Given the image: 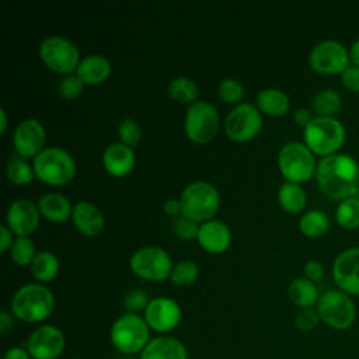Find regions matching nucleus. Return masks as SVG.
<instances>
[{"instance_id":"nucleus-1","label":"nucleus","mask_w":359,"mask_h":359,"mask_svg":"<svg viewBox=\"0 0 359 359\" xmlns=\"http://www.w3.org/2000/svg\"><path fill=\"white\" fill-rule=\"evenodd\" d=\"M316 180L330 199L344 201L359 196V164L345 153H337L323 157L317 163Z\"/></svg>"},{"instance_id":"nucleus-2","label":"nucleus","mask_w":359,"mask_h":359,"mask_svg":"<svg viewBox=\"0 0 359 359\" xmlns=\"http://www.w3.org/2000/svg\"><path fill=\"white\" fill-rule=\"evenodd\" d=\"M55 310V296L43 283H27L11 297V313L24 323H41Z\"/></svg>"},{"instance_id":"nucleus-3","label":"nucleus","mask_w":359,"mask_h":359,"mask_svg":"<svg viewBox=\"0 0 359 359\" xmlns=\"http://www.w3.org/2000/svg\"><path fill=\"white\" fill-rule=\"evenodd\" d=\"M181 216L196 223L212 220L220 206V194L210 182L192 181L181 192Z\"/></svg>"},{"instance_id":"nucleus-4","label":"nucleus","mask_w":359,"mask_h":359,"mask_svg":"<svg viewBox=\"0 0 359 359\" xmlns=\"http://www.w3.org/2000/svg\"><path fill=\"white\" fill-rule=\"evenodd\" d=\"M304 144L317 156H332L345 143V126L335 116H314L303 129Z\"/></svg>"},{"instance_id":"nucleus-5","label":"nucleus","mask_w":359,"mask_h":359,"mask_svg":"<svg viewBox=\"0 0 359 359\" xmlns=\"http://www.w3.org/2000/svg\"><path fill=\"white\" fill-rule=\"evenodd\" d=\"M35 177L53 187L69 184L76 174V161L73 156L57 146L45 147L38 156L34 157Z\"/></svg>"},{"instance_id":"nucleus-6","label":"nucleus","mask_w":359,"mask_h":359,"mask_svg":"<svg viewBox=\"0 0 359 359\" xmlns=\"http://www.w3.org/2000/svg\"><path fill=\"white\" fill-rule=\"evenodd\" d=\"M111 342L116 351L125 355L140 353L150 341V328L144 320L135 313L119 316L111 327Z\"/></svg>"},{"instance_id":"nucleus-7","label":"nucleus","mask_w":359,"mask_h":359,"mask_svg":"<svg viewBox=\"0 0 359 359\" xmlns=\"http://www.w3.org/2000/svg\"><path fill=\"white\" fill-rule=\"evenodd\" d=\"M316 310L321 321L335 331L349 330L356 320V306L352 296L339 289L321 293Z\"/></svg>"},{"instance_id":"nucleus-8","label":"nucleus","mask_w":359,"mask_h":359,"mask_svg":"<svg viewBox=\"0 0 359 359\" xmlns=\"http://www.w3.org/2000/svg\"><path fill=\"white\" fill-rule=\"evenodd\" d=\"M280 174L289 181L302 184L316 175L317 161L314 153L302 142H287L278 153Z\"/></svg>"},{"instance_id":"nucleus-9","label":"nucleus","mask_w":359,"mask_h":359,"mask_svg":"<svg viewBox=\"0 0 359 359\" xmlns=\"http://www.w3.org/2000/svg\"><path fill=\"white\" fill-rule=\"evenodd\" d=\"M42 63L55 73L72 74L81 60L77 45L60 35L46 36L38 48Z\"/></svg>"},{"instance_id":"nucleus-10","label":"nucleus","mask_w":359,"mask_h":359,"mask_svg":"<svg viewBox=\"0 0 359 359\" xmlns=\"http://www.w3.org/2000/svg\"><path fill=\"white\" fill-rule=\"evenodd\" d=\"M172 266V259L168 251L156 245L136 250L129 259L130 271L137 278L151 282H161L170 278Z\"/></svg>"},{"instance_id":"nucleus-11","label":"nucleus","mask_w":359,"mask_h":359,"mask_svg":"<svg viewBox=\"0 0 359 359\" xmlns=\"http://www.w3.org/2000/svg\"><path fill=\"white\" fill-rule=\"evenodd\" d=\"M219 129V112L216 107L205 100H198L188 105L184 130L187 137L198 144L209 143Z\"/></svg>"},{"instance_id":"nucleus-12","label":"nucleus","mask_w":359,"mask_h":359,"mask_svg":"<svg viewBox=\"0 0 359 359\" xmlns=\"http://www.w3.org/2000/svg\"><path fill=\"white\" fill-rule=\"evenodd\" d=\"M262 128V115L257 105L240 102L224 119V132L234 142H248L254 139Z\"/></svg>"},{"instance_id":"nucleus-13","label":"nucleus","mask_w":359,"mask_h":359,"mask_svg":"<svg viewBox=\"0 0 359 359\" xmlns=\"http://www.w3.org/2000/svg\"><path fill=\"white\" fill-rule=\"evenodd\" d=\"M309 65L320 74H341L351 65L349 50L339 41L324 39L311 49Z\"/></svg>"},{"instance_id":"nucleus-14","label":"nucleus","mask_w":359,"mask_h":359,"mask_svg":"<svg viewBox=\"0 0 359 359\" xmlns=\"http://www.w3.org/2000/svg\"><path fill=\"white\" fill-rule=\"evenodd\" d=\"M65 345V334L50 324L34 330L25 342V348L34 359H56L62 355Z\"/></svg>"},{"instance_id":"nucleus-15","label":"nucleus","mask_w":359,"mask_h":359,"mask_svg":"<svg viewBox=\"0 0 359 359\" xmlns=\"http://www.w3.org/2000/svg\"><path fill=\"white\" fill-rule=\"evenodd\" d=\"M143 317L150 330L165 334L178 327L181 323L182 311L175 300L160 296L150 300Z\"/></svg>"},{"instance_id":"nucleus-16","label":"nucleus","mask_w":359,"mask_h":359,"mask_svg":"<svg viewBox=\"0 0 359 359\" xmlns=\"http://www.w3.org/2000/svg\"><path fill=\"white\" fill-rule=\"evenodd\" d=\"M337 287L349 296H359V247H351L337 255L332 264Z\"/></svg>"},{"instance_id":"nucleus-17","label":"nucleus","mask_w":359,"mask_h":359,"mask_svg":"<svg viewBox=\"0 0 359 359\" xmlns=\"http://www.w3.org/2000/svg\"><path fill=\"white\" fill-rule=\"evenodd\" d=\"M39 219L38 205L27 198L15 199L6 212V224L17 237H29L38 229Z\"/></svg>"},{"instance_id":"nucleus-18","label":"nucleus","mask_w":359,"mask_h":359,"mask_svg":"<svg viewBox=\"0 0 359 359\" xmlns=\"http://www.w3.org/2000/svg\"><path fill=\"white\" fill-rule=\"evenodd\" d=\"M46 130L35 118L21 121L13 135V143L20 157H35L45 149Z\"/></svg>"},{"instance_id":"nucleus-19","label":"nucleus","mask_w":359,"mask_h":359,"mask_svg":"<svg viewBox=\"0 0 359 359\" xmlns=\"http://www.w3.org/2000/svg\"><path fill=\"white\" fill-rule=\"evenodd\" d=\"M196 241L210 254H222L231 244V231L222 220H208L199 226Z\"/></svg>"},{"instance_id":"nucleus-20","label":"nucleus","mask_w":359,"mask_h":359,"mask_svg":"<svg viewBox=\"0 0 359 359\" xmlns=\"http://www.w3.org/2000/svg\"><path fill=\"white\" fill-rule=\"evenodd\" d=\"M72 222L76 230L86 237H97L105 226L102 212L88 201H80L73 206Z\"/></svg>"},{"instance_id":"nucleus-21","label":"nucleus","mask_w":359,"mask_h":359,"mask_svg":"<svg viewBox=\"0 0 359 359\" xmlns=\"http://www.w3.org/2000/svg\"><path fill=\"white\" fill-rule=\"evenodd\" d=\"M135 163L136 156L133 149L122 142L108 144L102 153V165L105 171L114 177L128 175L133 170Z\"/></svg>"},{"instance_id":"nucleus-22","label":"nucleus","mask_w":359,"mask_h":359,"mask_svg":"<svg viewBox=\"0 0 359 359\" xmlns=\"http://www.w3.org/2000/svg\"><path fill=\"white\" fill-rule=\"evenodd\" d=\"M140 359H188V351L180 339L160 335L149 341L140 352Z\"/></svg>"},{"instance_id":"nucleus-23","label":"nucleus","mask_w":359,"mask_h":359,"mask_svg":"<svg viewBox=\"0 0 359 359\" xmlns=\"http://www.w3.org/2000/svg\"><path fill=\"white\" fill-rule=\"evenodd\" d=\"M38 209L42 217L52 223H65L72 219L73 206L67 196L57 192H48L42 195L38 202Z\"/></svg>"},{"instance_id":"nucleus-24","label":"nucleus","mask_w":359,"mask_h":359,"mask_svg":"<svg viewBox=\"0 0 359 359\" xmlns=\"http://www.w3.org/2000/svg\"><path fill=\"white\" fill-rule=\"evenodd\" d=\"M112 66L108 57L98 53H91L81 57L76 74L84 84H100L111 74Z\"/></svg>"},{"instance_id":"nucleus-25","label":"nucleus","mask_w":359,"mask_h":359,"mask_svg":"<svg viewBox=\"0 0 359 359\" xmlns=\"http://www.w3.org/2000/svg\"><path fill=\"white\" fill-rule=\"evenodd\" d=\"M255 105L261 114L269 116H282L290 108V100L287 94L276 87L262 88L255 97Z\"/></svg>"},{"instance_id":"nucleus-26","label":"nucleus","mask_w":359,"mask_h":359,"mask_svg":"<svg viewBox=\"0 0 359 359\" xmlns=\"http://www.w3.org/2000/svg\"><path fill=\"white\" fill-rule=\"evenodd\" d=\"M287 297L300 310L313 309L317 306L320 293L314 282L309 280L304 276H299L292 279L287 285Z\"/></svg>"},{"instance_id":"nucleus-27","label":"nucleus","mask_w":359,"mask_h":359,"mask_svg":"<svg viewBox=\"0 0 359 359\" xmlns=\"http://www.w3.org/2000/svg\"><path fill=\"white\" fill-rule=\"evenodd\" d=\"M278 202L287 213H300L307 203L306 191L300 184L283 182L278 189Z\"/></svg>"},{"instance_id":"nucleus-28","label":"nucleus","mask_w":359,"mask_h":359,"mask_svg":"<svg viewBox=\"0 0 359 359\" xmlns=\"http://www.w3.org/2000/svg\"><path fill=\"white\" fill-rule=\"evenodd\" d=\"M32 276L39 283H48L53 280L59 273V259L57 257L46 250L38 251L34 261L29 265Z\"/></svg>"},{"instance_id":"nucleus-29","label":"nucleus","mask_w":359,"mask_h":359,"mask_svg":"<svg viewBox=\"0 0 359 359\" xmlns=\"http://www.w3.org/2000/svg\"><path fill=\"white\" fill-rule=\"evenodd\" d=\"M330 229V217L318 209L304 212L299 219V230L309 238H318Z\"/></svg>"},{"instance_id":"nucleus-30","label":"nucleus","mask_w":359,"mask_h":359,"mask_svg":"<svg viewBox=\"0 0 359 359\" xmlns=\"http://www.w3.org/2000/svg\"><path fill=\"white\" fill-rule=\"evenodd\" d=\"M170 97L180 104H194L199 97V86L187 76H177L168 83Z\"/></svg>"},{"instance_id":"nucleus-31","label":"nucleus","mask_w":359,"mask_h":359,"mask_svg":"<svg viewBox=\"0 0 359 359\" xmlns=\"http://www.w3.org/2000/svg\"><path fill=\"white\" fill-rule=\"evenodd\" d=\"M342 107V98L332 88L320 90L311 101V108L317 116H335Z\"/></svg>"},{"instance_id":"nucleus-32","label":"nucleus","mask_w":359,"mask_h":359,"mask_svg":"<svg viewBox=\"0 0 359 359\" xmlns=\"http://www.w3.org/2000/svg\"><path fill=\"white\" fill-rule=\"evenodd\" d=\"M337 224L346 230L359 229V196L341 201L335 209Z\"/></svg>"},{"instance_id":"nucleus-33","label":"nucleus","mask_w":359,"mask_h":359,"mask_svg":"<svg viewBox=\"0 0 359 359\" xmlns=\"http://www.w3.org/2000/svg\"><path fill=\"white\" fill-rule=\"evenodd\" d=\"M6 174H7L8 181L15 185L31 184L35 177L34 167L31 164H28L22 157L11 158L7 164Z\"/></svg>"},{"instance_id":"nucleus-34","label":"nucleus","mask_w":359,"mask_h":359,"mask_svg":"<svg viewBox=\"0 0 359 359\" xmlns=\"http://www.w3.org/2000/svg\"><path fill=\"white\" fill-rule=\"evenodd\" d=\"M36 255L35 243L29 237H15L10 248V257L14 264L25 266L31 265Z\"/></svg>"},{"instance_id":"nucleus-35","label":"nucleus","mask_w":359,"mask_h":359,"mask_svg":"<svg viewBox=\"0 0 359 359\" xmlns=\"http://www.w3.org/2000/svg\"><path fill=\"white\" fill-rule=\"evenodd\" d=\"M199 276V266L189 259L180 261L172 266L170 280L177 286H189Z\"/></svg>"},{"instance_id":"nucleus-36","label":"nucleus","mask_w":359,"mask_h":359,"mask_svg":"<svg viewBox=\"0 0 359 359\" xmlns=\"http://www.w3.org/2000/svg\"><path fill=\"white\" fill-rule=\"evenodd\" d=\"M217 94L223 102L238 105L244 97V87L237 79L226 77L219 83Z\"/></svg>"},{"instance_id":"nucleus-37","label":"nucleus","mask_w":359,"mask_h":359,"mask_svg":"<svg viewBox=\"0 0 359 359\" xmlns=\"http://www.w3.org/2000/svg\"><path fill=\"white\" fill-rule=\"evenodd\" d=\"M118 136L123 144L133 147L142 139L140 125L132 118H125L118 125Z\"/></svg>"},{"instance_id":"nucleus-38","label":"nucleus","mask_w":359,"mask_h":359,"mask_svg":"<svg viewBox=\"0 0 359 359\" xmlns=\"http://www.w3.org/2000/svg\"><path fill=\"white\" fill-rule=\"evenodd\" d=\"M83 87H84V83L79 79L77 74H66L60 79L57 84V93L62 98L70 101V100H76L81 94Z\"/></svg>"},{"instance_id":"nucleus-39","label":"nucleus","mask_w":359,"mask_h":359,"mask_svg":"<svg viewBox=\"0 0 359 359\" xmlns=\"http://www.w3.org/2000/svg\"><path fill=\"white\" fill-rule=\"evenodd\" d=\"M321 318L316 307L313 309H302L294 316V327L302 332H310L317 328Z\"/></svg>"},{"instance_id":"nucleus-40","label":"nucleus","mask_w":359,"mask_h":359,"mask_svg":"<svg viewBox=\"0 0 359 359\" xmlns=\"http://www.w3.org/2000/svg\"><path fill=\"white\" fill-rule=\"evenodd\" d=\"M149 303V296L142 289H132L123 297V307L126 309V313L137 314L139 311L146 310Z\"/></svg>"},{"instance_id":"nucleus-41","label":"nucleus","mask_w":359,"mask_h":359,"mask_svg":"<svg viewBox=\"0 0 359 359\" xmlns=\"http://www.w3.org/2000/svg\"><path fill=\"white\" fill-rule=\"evenodd\" d=\"M199 223L188 219V217H177L174 222V233L177 237L181 240L189 241V240H196L198 231H199Z\"/></svg>"},{"instance_id":"nucleus-42","label":"nucleus","mask_w":359,"mask_h":359,"mask_svg":"<svg viewBox=\"0 0 359 359\" xmlns=\"http://www.w3.org/2000/svg\"><path fill=\"white\" fill-rule=\"evenodd\" d=\"M342 86L351 93H359V67L355 65H349L341 73Z\"/></svg>"},{"instance_id":"nucleus-43","label":"nucleus","mask_w":359,"mask_h":359,"mask_svg":"<svg viewBox=\"0 0 359 359\" xmlns=\"http://www.w3.org/2000/svg\"><path fill=\"white\" fill-rule=\"evenodd\" d=\"M303 272H304V278H307L311 282H318L324 278V266L320 261L317 259H309L306 264H304V268H303Z\"/></svg>"},{"instance_id":"nucleus-44","label":"nucleus","mask_w":359,"mask_h":359,"mask_svg":"<svg viewBox=\"0 0 359 359\" xmlns=\"http://www.w3.org/2000/svg\"><path fill=\"white\" fill-rule=\"evenodd\" d=\"M13 231L8 229V226L6 223L0 224V251L1 252H7L10 251L11 245H13Z\"/></svg>"},{"instance_id":"nucleus-45","label":"nucleus","mask_w":359,"mask_h":359,"mask_svg":"<svg viewBox=\"0 0 359 359\" xmlns=\"http://www.w3.org/2000/svg\"><path fill=\"white\" fill-rule=\"evenodd\" d=\"M313 115L311 112L307 109V108H297L294 112H293V121L296 125L302 126L303 129L313 121Z\"/></svg>"},{"instance_id":"nucleus-46","label":"nucleus","mask_w":359,"mask_h":359,"mask_svg":"<svg viewBox=\"0 0 359 359\" xmlns=\"http://www.w3.org/2000/svg\"><path fill=\"white\" fill-rule=\"evenodd\" d=\"M3 359H31V355L27 351V348L11 346L6 351V353L3 355Z\"/></svg>"},{"instance_id":"nucleus-47","label":"nucleus","mask_w":359,"mask_h":359,"mask_svg":"<svg viewBox=\"0 0 359 359\" xmlns=\"http://www.w3.org/2000/svg\"><path fill=\"white\" fill-rule=\"evenodd\" d=\"M14 325V316L13 313H8L7 310H3L0 313V332L4 335L7 334Z\"/></svg>"},{"instance_id":"nucleus-48","label":"nucleus","mask_w":359,"mask_h":359,"mask_svg":"<svg viewBox=\"0 0 359 359\" xmlns=\"http://www.w3.org/2000/svg\"><path fill=\"white\" fill-rule=\"evenodd\" d=\"M163 209H164V213H167L168 216H178L181 215V203H180V199H175V198H170L164 202L163 205Z\"/></svg>"},{"instance_id":"nucleus-49","label":"nucleus","mask_w":359,"mask_h":359,"mask_svg":"<svg viewBox=\"0 0 359 359\" xmlns=\"http://www.w3.org/2000/svg\"><path fill=\"white\" fill-rule=\"evenodd\" d=\"M349 59H351V65H355L359 67V38L349 48Z\"/></svg>"},{"instance_id":"nucleus-50","label":"nucleus","mask_w":359,"mask_h":359,"mask_svg":"<svg viewBox=\"0 0 359 359\" xmlns=\"http://www.w3.org/2000/svg\"><path fill=\"white\" fill-rule=\"evenodd\" d=\"M7 125H8V119H7V112L4 108L0 109V132L4 133L7 130Z\"/></svg>"},{"instance_id":"nucleus-51","label":"nucleus","mask_w":359,"mask_h":359,"mask_svg":"<svg viewBox=\"0 0 359 359\" xmlns=\"http://www.w3.org/2000/svg\"><path fill=\"white\" fill-rule=\"evenodd\" d=\"M73 359H79V358H73Z\"/></svg>"}]
</instances>
